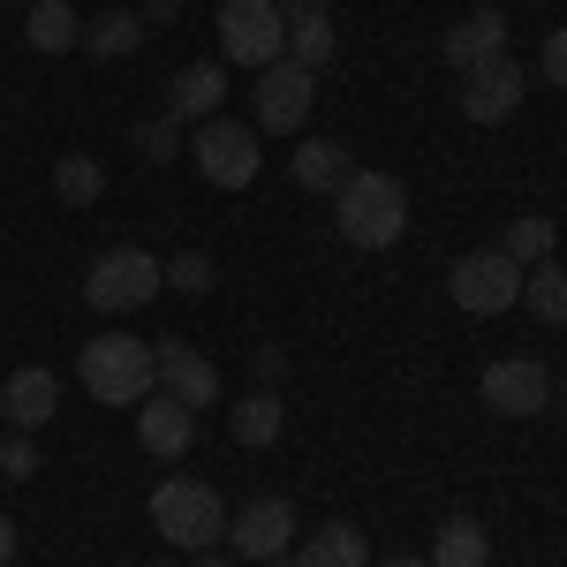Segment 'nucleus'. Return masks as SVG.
Masks as SVG:
<instances>
[{
  "instance_id": "f257e3e1",
  "label": "nucleus",
  "mask_w": 567,
  "mask_h": 567,
  "mask_svg": "<svg viewBox=\"0 0 567 567\" xmlns=\"http://www.w3.org/2000/svg\"><path fill=\"white\" fill-rule=\"evenodd\" d=\"M333 227H341L349 250H393L401 227H409V189H401V175L355 167V175L333 189Z\"/></svg>"
},
{
  "instance_id": "f03ea898",
  "label": "nucleus",
  "mask_w": 567,
  "mask_h": 567,
  "mask_svg": "<svg viewBox=\"0 0 567 567\" xmlns=\"http://www.w3.org/2000/svg\"><path fill=\"white\" fill-rule=\"evenodd\" d=\"M76 379H84L91 401L136 409L144 393H159V363H152V341H136V333H99L76 349Z\"/></svg>"
},
{
  "instance_id": "7ed1b4c3",
  "label": "nucleus",
  "mask_w": 567,
  "mask_h": 567,
  "mask_svg": "<svg viewBox=\"0 0 567 567\" xmlns=\"http://www.w3.org/2000/svg\"><path fill=\"white\" fill-rule=\"evenodd\" d=\"M167 296V265L152 258V250H136V243H122V250H99L84 272V303L106 310V318H130V310L159 303Z\"/></svg>"
},
{
  "instance_id": "20e7f679",
  "label": "nucleus",
  "mask_w": 567,
  "mask_h": 567,
  "mask_svg": "<svg viewBox=\"0 0 567 567\" xmlns=\"http://www.w3.org/2000/svg\"><path fill=\"white\" fill-rule=\"evenodd\" d=\"M152 529H159L175 553H205V545H227V507H219L213 484L167 477L152 492Z\"/></svg>"
},
{
  "instance_id": "39448f33",
  "label": "nucleus",
  "mask_w": 567,
  "mask_h": 567,
  "mask_svg": "<svg viewBox=\"0 0 567 567\" xmlns=\"http://www.w3.org/2000/svg\"><path fill=\"white\" fill-rule=\"evenodd\" d=\"M219 61H243V69L288 61V8L280 0H219Z\"/></svg>"
},
{
  "instance_id": "423d86ee",
  "label": "nucleus",
  "mask_w": 567,
  "mask_h": 567,
  "mask_svg": "<svg viewBox=\"0 0 567 567\" xmlns=\"http://www.w3.org/2000/svg\"><path fill=\"white\" fill-rule=\"evenodd\" d=\"M189 159H197V175L213 182V189H250V182H258V167H265L258 130H250V122H235V114L197 122V136H189Z\"/></svg>"
},
{
  "instance_id": "0eeeda50",
  "label": "nucleus",
  "mask_w": 567,
  "mask_h": 567,
  "mask_svg": "<svg viewBox=\"0 0 567 567\" xmlns=\"http://www.w3.org/2000/svg\"><path fill=\"white\" fill-rule=\"evenodd\" d=\"M446 296L470 318H499V310L523 303V265L507 258V250H470V258L446 265Z\"/></svg>"
},
{
  "instance_id": "6e6552de",
  "label": "nucleus",
  "mask_w": 567,
  "mask_h": 567,
  "mask_svg": "<svg viewBox=\"0 0 567 567\" xmlns=\"http://www.w3.org/2000/svg\"><path fill=\"white\" fill-rule=\"evenodd\" d=\"M310 99H318V76L296 69V61H272V69H258V91H250V130L258 136H303Z\"/></svg>"
},
{
  "instance_id": "1a4fd4ad",
  "label": "nucleus",
  "mask_w": 567,
  "mask_h": 567,
  "mask_svg": "<svg viewBox=\"0 0 567 567\" xmlns=\"http://www.w3.org/2000/svg\"><path fill=\"white\" fill-rule=\"evenodd\" d=\"M523 91H529V69L515 53H492V61H477V69L462 76V114H470L477 130H499V122L523 114Z\"/></svg>"
},
{
  "instance_id": "9d476101",
  "label": "nucleus",
  "mask_w": 567,
  "mask_h": 567,
  "mask_svg": "<svg viewBox=\"0 0 567 567\" xmlns=\"http://www.w3.org/2000/svg\"><path fill=\"white\" fill-rule=\"evenodd\" d=\"M484 409L492 416H545L553 409V371L537 363V355H499V363H484Z\"/></svg>"
},
{
  "instance_id": "9b49d317",
  "label": "nucleus",
  "mask_w": 567,
  "mask_h": 567,
  "mask_svg": "<svg viewBox=\"0 0 567 567\" xmlns=\"http://www.w3.org/2000/svg\"><path fill=\"white\" fill-rule=\"evenodd\" d=\"M288 537H296V507L280 499V492H258V499H243V515H227V553L235 560H272V553H288Z\"/></svg>"
},
{
  "instance_id": "f8f14e48",
  "label": "nucleus",
  "mask_w": 567,
  "mask_h": 567,
  "mask_svg": "<svg viewBox=\"0 0 567 567\" xmlns=\"http://www.w3.org/2000/svg\"><path fill=\"white\" fill-rule=\"evenodd\" d=\"M152 363H159V393H175L182 409H213L219 401V363L189 341H152Z\"/></svg>"
},
{
  "instance_id": "ddd939ff",
  "label": "nucleus",
  "mask_w": 567,
  "mask_h": 567,
  "mask_svg": "<svg viewBox=\"0 0 567 567\" xmlns=\"http://www.w3.org/2000/svg\"><path fill=\"white\" fill-rule=\"evenodd\" d=\"M53 416H61V379H53L45 363L8 371V386H0V424H8V432H45Z\"/></svg>"
},
{
  "instance_id": "4468645a",
  "label": "nucleus",
  "mask_w": 567,
  "mask_h": 567,
  "mask_svg": "<svg viewBox=\"0 0 567 567\" xmlns=\"http://www.w3.org/2000/svg\"><path fill=\"white\" fill-rule=\"evenodd\" d=\"M136 446L159 454V462H182L197 446V409H182L175 393H144L136 401Z\"/></svg>"
},
{
  "instance_id": "2eb2a0df",
  "label": "nucleus",
  "mask_w": 567,
  "mask_h": 567,
  "mask_svg": "<svg viewBox=\"0 0 567 567\" xmlns=\"http://www.w3.org/2000/svg\"><path fill=\"white\" fill-rule=\"evenodd\" d=\"M439 53H446V69H462V76H470L477 61H492V53H507V8H492V0L470 8V16L439 39Z\"/></svg>"
},
{
  "instance_id": "dca6fc26",
  "label": "nucleus",
  "mask_w": 567,
  "mask_h": 567,
  "mask_svg": "<svg viewBox=\"0 0 567 567\" xmlns=\"http://www.w3.org/2000/svg\"><path fill=\"white\" fill-rule=\"evenodd\" d=\"M227 106V61H182L167 84V114L175 122H213Z\"/></svg>"
},
{
  "instance_id": "f3484780",
  "label": "nucleus",
  "mask_w": 567,
  "mask_h": 567,
  "mask_svg": "<svg viewBox=\"0 0 567 567\" xmlns=\"http://www.w3.org/2000/svg\"><path fill=\"white\" fill-rule=\"evenodd\" d=\"M288 175H296L303 197H333V189L355 175V159H349V144H341V136H303V144H296V159H288Z\"/></svg>"
},
{
  "instance_id": "a211bd4d",
  "label": "nucleus",
  "mask_w": 567,
  "mask_h": 567,
  "mask_svg": "<svg viewBox=\"0 0 567 567\" xmlns=\"http://www.w3.org/2000/svg\"><path fill=\"white\" fill-rule=\"evenodd\" d=\"M280 8H288V61L318 76V69L341 53V31H333V16H326V8H303V0H280Z\"/></svg>"
},
{
  "instance_id": "6ab92c4d",
  "label": "nucleus",
  "mask_w": 567,
  "mask_h": 567,
  "mask_svg": "<svg viewBox=\"0 0 567 567\" xmlns=\"http://www.w3.org/2000/svg\"><path fill=\"white\" fill-rule=\"evenodd\" d=\"M227 432H235V446H280V432H288V401L272 386H258V393H243V409H227Z\"/></svg>"
},
{
  "instance_id": "aec40b11",
  "label": "nucleus",
  "mask_w": 567,
  "mask_h": 567,
  "mask_svg": "<svg viewBox=\"0 0 567 567\" xmlns=\"http://www.w3.org/2000/svg\"><path fill=\"white\" fill-rule=\"evenodd\" d=\"M424 560H432V567H484V560H492V529H484L477 515H446Z\"/></svg>"
},
{
  "instance_id": "412c9836",
  "label": "nucleus",
  "mask_w": 567,
  "mask_h": 567,
  "mask_svg": "<svg viewBox=\"0 0 567 567\" xmlns=\"http://www.w3.org/2000/svg\"><path fill=\"white\" fill-rule=\"evenodd\" d=\"M23 39L39 45V53H69V45H84L76 0H31V8H23Z\"/></svg>"
},
{
  "instance_id": "4be33fe9",
  "label": "nucleus",
  "mask_w": 567,
  "mask_h": 567,
  "mask_svg": "<svg viewBox=\"0 0 567 567\" xmlns=\"http://www.w3.org/2000/svg\"><path fill=\"white\" fill-rule=\"evenodd\" d=\"M136 45H144V16L136 8H106L99 23H84V53H99V61H130Z\"/></svg>"
},
{
  "instance_id": "5701e85b",
  "label": "nucleus",
  "mask_w": 567,
  "mask_h": 567,
  "mask_svg": "<svg viewBox=\"0 0 567 567\" xmlns=\"http://www.w3.org/2000/svg\"><path fill=\"white\" fill-rule=\"evenodd\" d=\"M296 560H303V567H371V560H363V529H355V523H326V529H310Z\"/></svg>"
},
{
  "instance_id": "b1692460",
  "label": "nucleus",
  "mask_w": 567,
  "mask_h": 567,
  "mask_svg": "<svg viewBox=\"0 0 567 567\" xmlns=\"http://www.w3.org/2000/svg\"><path fill=\"white\" fill-rule=\"evenodd\" d=\"M523 310L537 318V326H567V272L553 258L523 272Z\"/></svg>"
},
{
  "instance_id": "393cba45",
  "label": "nucleus",
  "mask_w": 567,
  "mask_h": 567,
  "mask_svg": "<svg viewBox=\"0 0 567 567\" xmlns=\"http://www.w3.org/2000/svg\"><path fill=\"white\" fill-rule=\"evenodd\" d=\"M53 189H61V205H99V189H106V167H99L91 152H69V159L53 167Z\"/></svg>"
},
{
  "instance_id": "a878e982",
  "label": "nucleus",
  "mask_w": 567,
  "mask_h": 567,
  "mask_svg": "<svg viewBox=\"0 0 567 567\" xmlns=\"http://www.w3.org/2000/svg\"><path fill=\"white\" fill-rule=\"evenodd\" d=\"M499 250L523 265V272H529V265H545V258H553V219H537V213H529V219H507Z\"/></svg>"
},
{
  "instance_id": "bb28decb",
  "label": "nucleus",
  "mask_w": 567,
  "mask_h": 567,
  "mask_svg": "<svg viewBox=\"0 0 567 567\" xmlns=\"http://www.w3.org/2000/svg\"><path fill=\"white\" fill-rule=\"evenodd\" d=\"M130 144L152 159V167H167V159H182V122H175V114H152V122H136V130H130Z\"/></svg>"
},
{
  "instance_id": "cd10ccee",
  "label": "nucleus",
  "mask_w": 567,
  "mask_h": 567,
  "mask_svg": "<svg viewBox=\"0 0 567 567\" xmlns=\"http://www.w3.org/2000/svg\"><path fill=\"white\" fill-rule=\"evenodd\" d=\"M213 280H219L213 250H175V258H167V288H175V296H213Z\"/></svg>"
},
{
  "instance_id": "c85d7f7f",
  "label": "nucleus",
  "mask_w": 567,
  "mask_h": 567,
  "mask_svg": "<svg viewBox=\"0 0 567 567\" xmlns=\"http://www.w3.org/2000/svg\"><path fill=\"white\" fill-rule=\"evenodd\" d=\"M0 477H8V484H31V477H39V439H31V432H8V439H0Z\"/></svg>"
},
{
  "instance_id": "c756f323",
  "label": "nucleus",
  "mask_w": 567,
  "mask_h": 567,
  "mask_svg": "<svg viewBox=\"0 0 567 567\" xmlns=\"http://www.w3.org/2000/svg\"><path fill=\"white\" fill-rule=\"evenodd\" d=\"M537 76H545L553 91H567V23L545 39V53H537Z\"/></svg>"
},
{
  "instance_id": "7c9ffc66",
  "label": "nucleus",
  "mask_w": 567,
  "mask_h": 567,
  "mask_svg": "<svg viewBox=\"0 0 567 567\" xmlns=\"http://www.w3.org/2000/svg\"><path fill=\"white\" fill-rule=\"evenodd\" d=\"M250 363H258L265 386H280V371H288V349H280V341H265V349H250Z\"/></svg>"
},
{
  "instance_id": "2f4dec72",
  "label": "nucleus",
  "mask_w": 567,
  "mask_h": 567,
  "mask_svg": "<svg viewBox=\"0 0 567 567\" xmlns=\"http://www.w3.org/2000/svg\"><path fill=\"white\" fill-rule=\"evenodd\" d=\"M136 16H144V31H159V23H182V0H144Z\"/></svg>"
},
{
  "instance_id": "473e14b6",
  "label": "nucleus",
  "mask_w": 567,
  "mask_h": 567,
  "mask_svg": "<svg viewBox=\"0 0 567 567\" xmlns=\"http://www.w3.org/2000/svg\"><path fill=\"white\" fill-rule=\"evenodd\" d=\"M189 560L197 567H235V553H227V545H205V553H189Z\"/></svg>"
},
{
  "instance_id": "72a5a7b5",
  "label": "nucleus",
  "mask_w": 567,
  "mask_h": 567,
  "mask_svg": "<svg viewBox=\"0 0 567 567\" xmlns=\"http://www.w3.org/2000/svg\"><path fill=\"white\" fill-rule=\"evenodd\" d=\"M16 560V523H8V515H0V567Z\"/></svg>"
},
{
  "instance_id": "f704fd0d",
  "label": "nucleus",
  "mask_w": 567,
  "mask_h": 567,
  "mask_svg": "<svg viewBox=\"0 0 567 567\" xmlns=\"http://www.w3.org/2000/svg\"><path fill=\"white\" fill-rule=\"evenodd\" d=\"M371 567H432V560H416V553H393V560H371Z\"/></svg>"
},
{
  "instance_id": "c9c22d12",
  "label": "nucleus",
  "mask_w": 567,
  "mask_h": 567,
  "mask_svg": "<svg viewBox=\"0 0 567 567\" xmlns=\"http://www.w3.org/2000/svg\"><path fill=\"white\" fill-rule=\"evenodd\" d=\"M265 567H303V560H296V553H272V560H265Z\"/></svg>"
},
{
  "instance_id": "e433bc0d",
  "label": "nucleus",
  "mask_w": 567,
  "mask_h": 567,
  "mask_svg": "<svg viewBox=\"0 0 567 567\" xmlns=\"http://www.w3.org/2000/svg\"><path fill=\"white\" fill-rule=\"evenodd\" d=\"M553 401H560V416H567V386H553Z\"/></svg>"
},
{
  "instance_id": "4c0bfd02",
  "label": "nucleus",
  "mask_w": 567,
  "mask_h": 567,
  "mask_svg": "<svg viewBox=\"0 0 567 567\" xmlns=\"http://www.w3.org/2000/svg\"><path fill=\"white\" fill-rule=\"evenodd\" d=\"M303 8H333V0H303Z\"/></svg>"
},
{
  "instance_id": "58836bf2",
  "label": "nucleus",
  "mask_w": 567,
  "mask_h": 567,
  "mask_svg": "<svg viewBox=\"0 0 567 567\" xmlns=\"http://www.w3.org/2000/svg\"><path fill=\"white\" fill-rule=\"evenodd\" d=\"M16 8H31V0H16Z\"/></svg>"
},
{
  "instance_id": "ea45409f",
  "label": "nucleus",
  "mask_w": 567,
  "mask_h": 567,
  "mask_svg": "<svg viewBox=\"0 0 567 567\" xmlns=\"http://www.w3.org/2000/svg\"><path fill=\"white\" fill-rule=\"evenodd\" d=\"M159 567H175V560H159Z\"/></svg>"
}]
</instances>
